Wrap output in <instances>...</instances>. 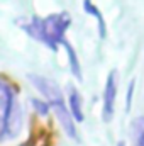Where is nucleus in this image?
Masks as SVG:
<instances>
[{"mask_svg": "<svg viewBox=\"0 0 144 146\" xmlns=\"http://www.w3.org/2000/svg\"><path fill=\"white\" fill-rule=\"evenodd\" d=\"M83 10H85L88 15L95 17L97 26H98V34H100V37H105V36H107V24H105L104 15H102V12L98 10V7H97L92 0H83Z\"/></svg>", "mask_w": 144, "mask_h": 146, "instance_id": "nucleus-6", "label": "nucleus"}, {"mask_svg": "<svg viewBox=\"0 0 144 146\" xmlns=\"http://www.w3.org/2000/svg\"><path fill=\"white\" fill-rule=\"evenodd\" d=\"M119 146H124V143H120V145H119Z\"/></svg>", "mask_w": 144, "mask_h": 146, "instance_id": "nucleus-11", "label": "nucleus"}, {"mask_svg": "<svg viewBox=\"0 0 144 146\" xmlns=\"http://www.w3.org/2000/svg\"><path fill=\"white\" fill-rule=\"evenodd\" d=\"M71 24V17L66 12H54L46 17H32L27 22H20V27L34 37L36 41L46 44L49 49L56 51L63 46L66 39V31Z\"/></svg>", "mask_w": 144, "mask_h": 146, "instance_id": "nucleus-1", "label": "nucleus"}, {"mask_svg": "<svg viewBox=\"0 0 144 146\" xmlns=\"http://www.w3.org/2000/svg\"><path fill=\"white\" fill-rule=\"evenodd\" d=\"M66 104H68V110H70L71 117L75 121L81 122L85 119L83 117V104H81V95H80V92L75 87L68 88V100H66Z\"/></svg>", "mask_w": 144, "mask_h": 146, "instance_id": "nucleus-5", "label": "nucleus"}, {"mask_svg": "<svg viewBox=\"0 0 144 146\" xmlns=\"http://www.w3.org/2000/svg\"><path fill=\"white\" fill-rule=\"evenodd\" d=\"M32 106H34V109H36L41 115H46V114H48V110L51 109V107H49V104H48L46 100H39V99H32Z\"/></svg>", "mask_w": 144, "mask_h": 146, "instance_id": "nucleus-9", "label": "nucleus"}, {"mask_svg": "<svg viewBox=\"0 0 144 146\" xmlns=\"http://www.w3.org/2000/svg\"><path fill=\"white\" fill-rule=\"evenodd\" d=\"M20 122V109L12 87L0 80V141L15 136Z\"/></svg>", "mask_w": 144, "mask_h": 146, "instance_id": "nucleus-3", "label": "nucleus"}, {"mask_svg": "<svg viewBox=\"0 0 144 146\" xmlns=\"http://www.w3.org/2000/svg\"><path fill=\"white\" fill-rule=\"evenodd\" d=\"M63 48H65V51H66V56H68V63H70V70H71V73L78 78V80H81V66H80L76 51L73 49V46L68 42V41L63 44Z\"/></svg>", "mask_w": 144, "mask_h": 146, "instance_id": "nucleus-7", "label": "nucleus"}, {"mask_svg": "<svg viewBox=\"0 0 144 146\" xmlns=\"http://www.w3.org/2000/svg\"><path fill=\"white\" fill-rule=\"evenodd\" d=\"M132 146H144V115L132 121Z\"/></svg>", "mask_w": 144, "mask_h": 146, "instance_id": "nucleus-8", "label": "nucleus"}, {"mask_svg": "<svg viewBox=\"0 0 144 146\" xmlns=\"http://www.w3.org/2000/svg\"><path fill=\"white\" fill-rule=\"evenodd\" d=\"M29 80L42 94V97L46 99L49 107L54 110V114H56L61 127L65 129V133L70 138L76 139L78 133H76V127H75V119L71 117V114L68 110V104H66V100L63 97V92H61L59 85L54 80H51L48 76H42V75H29Z\"/></svg>", "mask_w": 144, "mask_h": 146, "instance_id": "nucleus-2", "label": "nucleus"}, {"mask_svg": "<svg viewBox=\"0 0 144 146\" xmlns=\"http://www.w3.org/2000/svg\"><path fill=\"white\" fill-rule=\"evenodd\" d=\"M132 92H134V82L129 85V90H127V104H126V107H127V109H131V99H132Z\"/></svg>", "mask_w": 144, "mask_h": 146, "instance_id": "nucleus-10", "label": "nucleus"}, {"mask_svg": "<svg viewBox=\"0 0 144 146\" xmlns=\"http://www.w3.org/2000/svg\"><path fill=\"white\" fill-rule=\"evenodd\" d=\"M115 99H117V73L115 70H112L107 76L105 88H104V99H102V119L105 122H108L114 117Z\"/></svg>", "mask_w": 144, "mask_h": 146, "instance_id": "nucleus-4", "label": "nucleus"}]
</instances>
